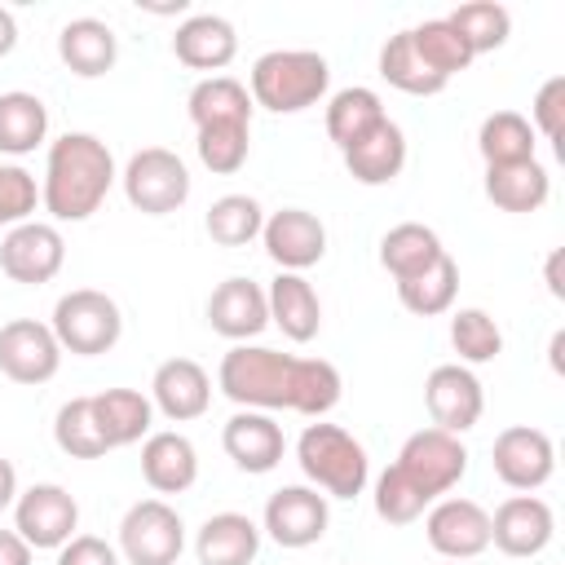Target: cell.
<instances>
[{"mask_svg":"<svg viewBox=\"0 0 565 565\" xmlns=\"http://www.w3.org/2000/svg\"><path fill=\"white\" fill-rule=\"evenodd\" d=\"M561 349H565V331L552 335V349H547V353H552V371H561Z\"/></svg>","mask_w":565,"mask_h":565,"instance_id":"50","label":"cell"},{"mask_svg":"<svg viewBox=\"0 0 565 565\" xmlns=\"http://www.w3.org/2000/svg\"><path fill=\"white\" fill-rule=\"evenodd\" d=\"M260 552V525L243 512H216L194 534L199 565H252Z\"/></svg>","mask_w":565,"mask_h":565,"instance_id":"25","label":"cell"},{"mask_svg":"<svg viewBox=\"0 0 565 565\" xmlns=\"http://www.w3.org/2000/svg\"><path fill=\"white\" fill-rule=\"evenodd\" d=\"M450 344L463 362H494L503 353V331L486 309L468 305L450 313Z\"/></svg>","mask_w":565,"mask_h":565,"instance_id":"40","label":"cell"},{"mask_svg":"<svg viewBox=\"0 0 565 565\" xmlns=\"http://www.w3.org/2000/svg\"><path fill=\"white\" fill-rule=\"evenodd\" d=\"M428 508H433V499L419 494L393 463L375 477V516H380V521H388V525H411V521H419Z\"/></svg>","mask_w":565,"mask_h":565,"instance_id":"42","label":"cell"},{"mask_svg":"<svg viewBox=\"0 0 565 565\" xmlns=\"http://www.w3.org/2000/svg\"><path fill=\"white\" fill-rule=\"evenodd\" d=\"M0 565H31V547L18 530H0Z\"/></svg>","mask_w":565,"mask_h":565,"instance_id":"46","label":"cell"},{"mask_svg":"<svg viewBox=\"0 0 565 565\" xmlns=\"http://www.w3.org/2000/svg\"><path fill=\"white\" fill-rule=\"evenodd\" d=\"M172 53L190 71H221L238 53V31L221 13H190L172 35Z\"/></svg>","mask_w":565,"mask_h":565,"instance_id":"22","label":"cell"},{"mask_svg":"<svg viewBox=\"0 0 565 565\" xmlns=\"http://www.w3.org/2000/svg\"><path fill=\"white\" fill-rule=\"evenodd\" d=\"M331 66L313 49H269L252 62V106H265L274 115L309 110L327 97Z\"/></svg>","mask_w":565,"mask_h":565,"instance_id":"3","label":"cell"},{"mask_svg":"<svg viewBox=\"0 0 565 565\" xmlns=\"http://www.w3.org/2000/svg\"><path fill=\"white\" fill-rule=\"evenodd\" d=\"M340 154H344V168L358 185H388L406 168V132L393 119H384Z\"/></svg>","mask_w":565,"mask_h":565,"instance_id":"24","label":"cell"},{"mask_svg":"<svg viewBox=\"0 0 565 565\" xmlns=\"http://www.w3.org/2000/svg\"><path fill=\"white\" fill-rule=\"evenodd\" d=\"M53 441H57V450L71 455V459H102V455H106V437H102V428H97L93 397H71V402L57 406Z\"/></svg>","mask_w":565,"mask_h":565,"instance_id":"39","label":"cell"},{"mask_svg":"<svg viewBox=\"0 0 565 565\" xmlns=\"http://www.w3.org/2000/svg\"><path fill=\"white\" fill-rule=\"evenodd\" d=\"M265 534L278 543V547H313L327 525H331V508H327V494H318L313 486H282L269 494L265 503Z\"/></svg>","mask_w":565,"mask_h":565,"instance_id":"13","label":"cell"},{"mask_svg":"<svg viewBox=\"0 0 565 565\" xmlns=\"http://www.w3.org/2000/svg\"><path fill=\"white\" fill-rule=\"evenodd\" d=\"M150 406H154L163 419H172V424L199 419V415L212 406V375H207L194 358H168V362L154 366Z\"/></svg>","mask_w":565,"mask_h":565,"instance_id":"18","label":"cell"},{"mask_svg":"<svg viewBox=\"0 0 565 565\" xmlns=\"http://www.w3.org/2000/svg\"><path fill=\"white\" fill-rule=\"evenodd\" d=\"M57 57L66 71H75L79 79H97L115 66L119 57V40L102 18H71L57 31Z\"/></svg>","mask_w":565,"mask_h":565,"instance_id":"26","label":"cell"},{"mask_svg":"<svg viewBox=\"0 0 565 565\" xmlns=\"http://www.w3.org/2000/svg\"><path fill=\"white\" fill-rule=\"evenodd\" d=\"M296 463L313 481V490H322L327 499H358L371 481L366 446L349 428L322 424V419L305 424V433L296 441Z\"/></svg>","mask_w":565,"mask_h":565,"instance_id":"4","label":"cell"},{"mask_svg":"<svg viewBox=\"0 0 565 565\" xmlns=\"http://www.w3.org/2000/svg\"><path fill=\"white\" fill-rule=\"evenodd\" d=\"M561 260H565V252H561V247H552V252H547V260H543V282H547V291H552L556 300H565V278H561Z\"/></svg>","mask_w":565,"mask_h":565,"instance_id":"47","label":"cell"},{"mask_svg":"<svg viewBox=\"0 0 565 565\" xmlns=\"http://www.w3.org/2000/svg\"><path fill=\"white\" fill-rule=\"evenodd\" d=\"M119 181H124V199H128L137 212H146V216H168V212H177V207L190 199V168H185V159H181L177 150H168V146H146V150H137V154L124 163Z\"/></svg>","mask_w":565,"mask_h":565,"instance_id":"6","label":"cell"},{"mask_svg":"<svg viewBox=\"0 0 565 565\" xmlns=\"http://www.w3.org/2000/svg\"><path fill=\"white\" fill-rule=\"evenodd\" d=\"M265 305H269V322L296 344H309L322 327V300H318V291L305 274H282L278 269V278L265 287Z\"/></svg>","mask_w":565,"mask_h":565,"instance_id":"23","label":"cell"},{"mask_svg":"<svg viewBox=\"0 0 565 565\" xmlns=\"http://www.w3.org/2000/svg\"><path fill=\"white\" fill-rule=\"evenodd\" d=\"M13 499H18V468L0 455V512L13 508Z\"/></svg>","mask_w":565,"mask_h":565,"instance_id":"48","label":"cell"},{"mask_svg":"<svg viewBox=\"0 0 565 565\" xmlns=\"http://www.w3.org/2000/svg\"><path fill=\"white\" fill-rule=\"evenodd\" d=\"M221 446L243 472L260 477V472H274L282 463L287 437H282V424L269 411H234L221 428Z\"/></svg>","mask_w":565,"mask_h":565,"instance_id":"19","label":"cell"},{"mask_svg":"<svg viewBox=\"0 0 565 565\" xmlns=\"http://www.w3.org/2000/svg\"><path fill=\"white\" fill-rule=\"evenodd\" d=\"M49 137V106L35 93H0V154H31Z\"/></svg>","mask_w":565,"mask_h":565,"instance_id":"33","label":"cell"},{"mask_svg":"<svg viewBox=\"0 0 565 565\" xmlns=\"http://www.w3.org/2000/svg\"><path fill=\"white\" fill-rule=\"evenodd\" d=\"M185 110L199 128H221V124H247L252 128V93L247 84H238L234 75H207L190 88Z\"/></svg>","mask_w":565,"mask_h":565,"instance_id":"28","label":"cell"},{"mask_svg":"<svg viewBox=\"0 0 565 565\" xmlns=\"http://www.w3.org/2000/svg\"><path fill=\"white\" fill-rule=\"evenodd\" d=\"M490 463H494V477L516 490V494H530L539 486L552 481L556 472V446L543 428H530V424H512L494 437L490 446Z\"/></svg>","mask_w":565,"mask_h":565,"instance_id":"10","label":"cell"},{"mask_svg":"<svg viewBox=\"0 0 565 565\" xmlns=\"http://www.w3.org/2000/svg\"><path fill=\"white\" fill-rule=\"evenodd\" d=\"M446 22L468 40L472 57H477V53H494V49H503L508 35H512V13H508L503 4H494V0H468V4L450 9Z\"/></svg>","mask_w":565,"mask_h":565,"instance_id":"38","label":"cell"},{"mask_svg":"<svg viewBox=\"0 0 565 565\" xmlns=\"http://www.w3.org/2000/svg\"><path fill=\"white\" fill-rule=\"evenodd\" d=\"M260 243L282 274H305L327 256V225L305 207H278L265 216Z\"/></svg>","mask_w":565,"mask_h":565,"instance_id":"16","label":"cell"},{"mask_svg":"<svg viewBox=\"0 0 565 565\" xmlns=\"http://www.w3.org/2000/svg\"><path fill=\"white\" fill-rule=\"evenodd\" d=\"M53 335L62 344V353H75V358H97V353H110L124 335V313L119 305L97 291V287H75L66 296H57L53 305Z\"/></svg>","mask_w":565,"mask_h":565,"instance_id":"5","label":"cell"},{"mask_svg":"<svg viewBox=\"0 0 565 565\" xmlns=\"http://www.w3.org/2000/svg\"><path fill=\"white\" fill-rule=\"evenodd\" d=\"M406 31H411V44H415V53L424 57V66L437 71L441 79H455L459 71L472 66L468 40H463L446 18H424L419 26H406Z\"/></svg>","mask_w":565,"mask_h":565,"instance_id":"36","label":"cell"},{"mask_svg":"<svg viewBox=\"0 0 565 565\" xmlns=\"http://www.w3.org/2000/svg\"><path fill=\"white\" fill-rule=\"evenodd\" d=\"M62 366V344L49 322L13 318L0 327V371L13 384H49Z\"/></svg>","mask_w":565,"mask_h":565,"instance_id":"14","label":"cell"},{"mask_svg":"<svg viewBox=\"0 0 565 565\" xmlns=\"http://www.w3.org/2000/svg\"><path fill=\"white\" fill-rule=\"evenodd\" d=\"M393 468L419 494H428L437 503L441 494H450L463 481V472H468V446L455 433H446V428H419V433H411L402 441Z\"/></svg>","mask_w":565,"mask_h":565,"instance_id":"7","label":"cell"},{"mask_svg":"<svg viewBox=\"0 0 565 565\" xmlns=\"http://www.w3.org/2000/svg\"><path fill=\"white\" fill-rule=\"evenodd\" d=\"M424 406L433 415V428H446L459 437V433L477 428V419L486 411V388L463 362H441L424 380Z\"/></svg>","mask_w":565,"mask_h":565,"instance_id":"12","label":"cell"},{"mask_svg":"<svg viewBox=\"0 0 565 565\" xmlns=\"http://www.w3.org/2000/svg\"><path fill=\"white\" fill-rule=\"evenodd\" d=\"M216 388L238 402V411H296L322 419L335 411L344 380L327 358H296L265 344H234L221 358Z\"/></svg>","mask_w":565,"mask_h":565,"instance_id":"1","label":"cell"},{"mask_svg":"<svg viewBox=\"0 0 565 565\" xmlns=\"http://www.w3.org/2000/svg\"><path fill=\"white\" fill-rule=\"evenodd\" d=\"M194 150H199V163H203L207 172H216V177H234V172L247 163V150H252V128H247V124L199 128Z\"/></svg>","mask_w":565,"mask_h":565,"instance_id":"41","label":"cell"},{"mask_svg":"<svg viewBox=\"0 0 565 565\" xmlns=\"http://www.w3.org/2000/svg\"><path fill=\"white\" fill-rule=\"evenodd\" d=\"M547 194H552V177L539 159L486 168V199L499 212H539L547 203Z\"/></svg>","mask_w":565,"mask_h":565,"instance_id":"29","label":"cell"},{"mask_svg":"<svg viewBox=\"0 0 565 565\" xmlns=\"http://www.w3.org/2000/svg\"><path fill=\"white\" fill-rule=\"evenodd\" d=\"M57 565H119V552L97 534H75L57 547Z\"/></svg>","mask_w":565,"mask_h":565,"instance_id":"45","label":"cell"},{"mask_svg":"<svg viewBox=\"0 0 565 565\" xmlns=\"http://www.w3.org/2000/svg\"><path fill=\"white\" fill-rule=\"evenodd\" d=\"M441 252H446V247H441L437 230H433V225H419V221H402V225H393V230L380 238V265H384L397 282L424 274Z\"/></svg>","mask_w":565,"mask_h":565,"instance_id":"30","label":"cell"},{"mask_svg":"<svg viewBox=\"0 0 565 565\" xmlns=\"http://www.w3.org/2000/svg\"><path fill=\"white\" fill-rule=\"evenodd\" d=\"M13 530L26 539L31 552H57L62 543L75 539L79 530V503L66 486L57 481H40L18 490L13 499Z\"/></svg>","mask_w":565,"mask_h":565,"instance_id":"9","label":"cell"},{"mask_svg":"<svg viewBox=\"0 0 565 565\" xmlns=\"http://www.w3.org/2000/svg\"><path fill=\"white\" fill-rule=\"evenodd\" d=\"M93 415H97V428L106 437V450H119V446H132V441L150 437V424H154V406L137 388L93 393Z\"/></svg>","mask_w":565,"mask_h":565,"instance_id":"27","label":"cell"},{"mask_svg":"<svg viewBox=\"0 0 565 565\" xmlns=\"http://www.w3.org/2000/svg\"><path fill=\"white\" fill-rule=\"evenodd\" d=\"M66 260V238L57 225L49 221H22L13 225L4 238H0V269L13 278V282H26V287H40L49 278H57Z\"/></svg>","mask_w":565,"mask_h":565,"instance_id":"11","label":"cell"},{"mask_svg":"<svg viewBox=\"0 0 565 565\" xmlns=\"http://www.w3.org/2000/svg\"><path fill=\"white\" fill-rule=\"evenodd\" d=\"M455 296H459V265L450 260V252H441L424 274L397 282V300H402V309L415 313V318L450 313Z\"/></svg>","mask_w":565,"mask_h":565,"instance_id":"32","label":"cell"},{"mask_svg":"<svg viewBox=\"0 0 565 565\" xmlns=\"http://www.w3.org/2000/svg\"><path fill=\"white\" fill-rule=\"evenodd\" d=\"M428 547L446 561H472L490 547V512L477 499H437L424 516Z\"/></svg>","mask_w":565,"mask_h":565,"instance_id":"15","label":"cell"},{"mask_svg":"<svg viewBox=\"0 0 565 565\" xmlns=\"http://www.w3.org/2000/svg\"><path fill=\"white\" fill-rule=\"evenodd\" d=\"M207 238L221 243V247H247L252 238H260V225H265V207L252 199V194H221L207 216Z\"/></svg>","mask_w":565,"mask_h":565,"instance_id":"37","label":"cell"},{"mask_svg":"<svg viewBox=\"0 0 565 565\" xmlns=\"http://www.w3.org/2000/svg\"><path fill=\"white\" fill-rule=\"evenodd\" d=\"M380 75L397 93H411V97H437L450 84V79H441L437 71L424 66V57L411 44V31H397V35L384 40V49H380Z\"/></svg>","mask_w":565,"mask_h":565,"instance_id":"35","label":"cell"},{"mask_svg":"<svg viewBox=\"0 0 565 565\" xmlns=\"http://www.w3.org/2000/svg\"><path fill=\"white\" fill-rule=\"evenodd\" d=\"M552 534H556V516L539 494H512L490 516V543L516 561L539 556L552 543Z\"/></svg>","mask_w":565,"mask_h":565,"instance_id":"17","label":"cell"},{"mask_svg":"<svg viewBox=\"0 0 565 565\" xmlns=\"http://www.w3.org/2000/svg\"><path fill=\"white\" fill-rule=\"evenodd\" d=\"M13 44H18V18L0 4V57H9V53H13Z\"/></svg>","mask_w":565,"mask_h":565,"instance_id":"49","label":"cell"},{"mask_svg":"<svg viewBox=\"0 0 565 565\" xmlns=\"http://www.w3.org/2000/svg\"><path fill=\"white\" fill-rule=\"evenodd\" d=\"M207 327L234 344H247L252 335H260L269 327V305H265V287L252 278H225L212 296H207Z\"/></svg>","mask_w":565,"mask_h":565,"instance_id":"20","label":"cell"},{"mask_svg":"<svg viewBox=\"0 0 565 565\" xmlns=\"http://www.w3.org/2000/svg\"><path fill=\"white\" fill-rule=\"evenodd\" d=\"M40 203V185L22 163H0V225L13 230L22 221H31Z\"/></svg>","mask_w":565,"mask_h":565,"instance_id":"43","label":"cell"},{"mask_svg":"<svg viewBox=\"0 0 565 565\" xmlns=\"http://www.w3.org/2000/svg\"><path fill=\"white\" fill-rule=\"evenodd\" d=\"M141 477L154 494H185L199 481V450L185 433H150L141 441Z\"/></svg>","mask_w":565,"mask_h":565,"instance_id":"21","label":"cell"},{"mask_svg":"<svg viewBox=\"0 0 565 565\" xmlns=\"http://www.w3.org/2000/svg\"><path fill=\"white\" fill-rule=\"evenodd\" d=\"M185 552V521L163 499H141L119 521V556L128 565H177Z\"/></svg>","mask_w":565,"mask_h":565,"instance_id":"8","label":"cell"},{"mask_svg":"<svg viewBox=\"0 0 565 565\" xmlns=\"http://www.w3.org/2000/svg\"><path fill=\"white\" fill-rule=\"evenodd\" d=\"M450 565H463V561H450Z\"/></svg>","mask_w":565,"mask_h":565,"instance_id":"52","label":"cell"},{"mask_svg":"<svg viewBox=\"0 0 565 565\" xmlns=\"http://www.w3.org/2000/svg\"><path fill=\"white\" fill-rule=\"evenodd\" d=\"M141 9H150V13H185V0H177V4H141Z\"/></svg>","mask_w":565,"mask_h":565,"instance_id":"51","label":"cell"},{"mask_svg":"<svg viewBox=\"0 0 565 565\" xmlns=\"http://www.w3.org/2000/svg\"><path fill=\"white\" fill-rule=\"evenodd\" d=\"M115 154L102 137L93 132H62L49 146L44 159V181H40V203L53 221H88L110 185H115Z\"/></svg>","mask_w":565,"mask_h":565,"instance_id":"2","label":"cell"},{"mask_svg":"<svg viewBox=\"0 0 565 565\" xmlns=\"http://www.w3.org/2000/svg\"><path fill=\"white\" fill-rule=\"evenodd\" d=\"M388 115H384V102H380V93L375 88H362V84H353V88H340V93H331V102H327V137L340 146V150H349L353 141H362L375 124H384Z\"/></svg>","mask_w":565,"mask_h":565,"instance_id":"31","label":"cell"},{"mask_svg":"<svg viewBox=\"0 0 565 565\" xmlns=\"http://www.w3.org/2000/svg\"><path fill=\"white\" fill-rule=\"evenodd\" d=\"M534 146H539V141H534V128H530V119L516 115V110H494V115H486L481 128H477V150H481L486 168L525 163V159H534Z\"/></svg>","mask_w":565,"mask_h":565,"instance_id":"34","label":"cell"},{"mask_svg":"<svg viewBox=\"0 0 565 565\" xmlns=\"http://www.w3.org/2000/svg\"><path fill=\"white\" fill-rule=\"evenodd\" d=\"M530 128H534V137L543 132L552 146H561V137H565V75L543 79V88L534 93V106H530Z\"/></svg>","mask_w":565,"mask_h":565,"instance_id":"44","label":"cell"}]
</instances>
